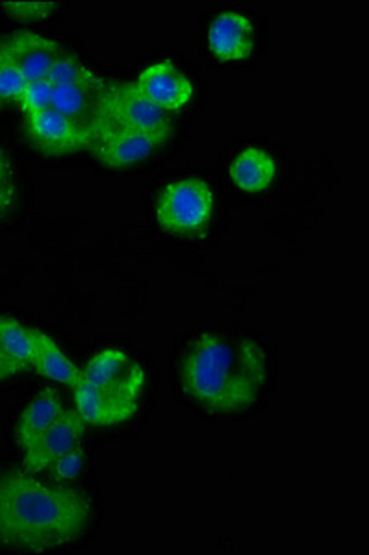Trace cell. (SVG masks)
I'll list each match as a JSON object with an SVG mask.
<instances>
[{
    "instance_id": "7402d4cb",
    "label": "cell",
    "mask_w": 369,
    "mask_h": 555,
    "mask_svg": "<svg viewBox=\"0 0 369 555\" xmlns=\"http://www.w3.org/2000/svg\"><path fill=\"white\" fill-rule=\"evenodd\" d=\"M82 465L84 454L80 447H78V449L71 450L67 454L62 455V457L52 465V476H54L56 480H73V478L82 470Z\"/></svg>"
},
{
    "instance_id": "2e32d148",
    "label": "cell",
    "mask_w": 369,
    "mask_h": 555,
    "mask_svg": "<svg viewBox=\"0 0 369 555\" xmlns=\"http://www.w3.org/2000/svg\"><path fill=\"white\" fill-rule=\"evenodd\" d=\"M46 80L56 86H84V88L104 89L106 83L101 80L93 70L88 69L82 62L71 54L60 52L51 69L47 73Z\"/></svg>"
},
{
    "instance_id": "4fadbf2b",
    "label": "cell",
    "mask_w": 369,
    "mask_h": 555,
    "mask_svg": "<svg viewBox=\"0 0 369 555\" xmlns=\"http://www.w3.org/2000/svg\"><path fill=\"white\" fill-rule=\"evenodd\" d=\"M230 180L247 193H260L273 182L277 165L268 152L249 146L230 164Z\"/></svg>"
},
{
    "instance_id": "52a82bcc",
    "label": "cell",
    "mask_w": 369,
    "mask_h": 555,
    "mask_svg": "<svg viewBox=\"0 0 369 555\" xmlns=\"http://www.w3.org/2000/svg\"><path fill=\"white\" fill-rule=\"evenodd\" d=\"M90 132V146L96 158L112 169L140 164L160 146L143 133L128 132L99 120H91Z\"/></svg>"
},
{
    "instance_id": "e0dca14e",
    "label": "cell",
    "mask_w": 369,
    "mask_h": 555,
    "mask_svg": "<svg viewBox=\"0 0 369 555\" xmlns=\"http://www.w3.org/2000/svg\"><path fill=\"white\" fill-rule=\"evenodd\" d=\"M36 332L28 330L10 317H0V347L4 348L23 369L36 356Z\"/></svg>"
},
{
    "instance_id": "5bb4252c",
    "label": "cell",
    "mask_w": 369,
    "mask_h": 555,
    "mask_svg": "<svg viewBox=\"0 0 369 555\" xmlns=\"http://www.w3.org/2000/svg\"><path fill=\"white\" fill-rule=\"evenodd\" d=\"M36 356L33 365L39 374L46 378L54 379L60 384L77 387L82 376V371L71 363L69 358L62 352V348L52 341L51 337L41 332H36Z\"/></svg>"
},
{
    "instance_id": "44dd1931",
    "label": "cell",
    "mask_w": 369,
    "mask_h": 555,
    "mask_svg": "<svg viewBox=\"0 0 369 555\" xmlns=\"http://www.w3.org/2000/svg\"><path fill=\"white\" fill-rule=\"evenodd\" d=\"M17 203V183L12 164L4 152L0 151V217L10 211Z\"/></svg>"
},
{
    "instance_id": "30bf717a",
    "label": "cell",
    "mask_w": 369,
    "mask_h": 555,
    "mask_svg": "<svg viewBox=\"0 0 369 555\" xmlns=\"http://www.w3.org/2000/svg\"><path fill=\"white\" fill-rule=\"evenodd\" d=\"M0 51L10 57V62L25 76L26 82L43 80L62 52L52 39L30 33L15 34L2 41Z\"/></svg>"
},
{
    "instance_id": "ba28073f",
    "label": "cell",
    "mask_w": 369,
    "mask_h": 555,
    "mask_svg": "<svg viewBox=\"0 0 369 555\" xmlns=\"http://www.w3.org/2000/svg\"><path fill=\"white\" fill-rule=\"evenodd\" d=\"M84 418L78 413L65 411L47 434L39 437L30 449L25 450V468L30 473H43L62 455L78 449L84 437Z\"/></svg>"
},
{
    "instance_id": "d6986e66",
    "label": "cell",
    "mask_w": 369,
    "mask_h": 555,
    "mask_svg": "<svg viewBox=\"0 0 369 555\" xmlns=\"http://www.w3.org/2000/svg\"><path fill=\"white\" fill-rule=\"evenodd\" d=\"M52 91L54 86L43 80L38 82H28L20 96V104L26 115L39 114L51 107Z\"/></svg>"
},
{
    "instance_id": "5b68a950",
    "label": "cell",
    "mask_w": 369,
    "mask_h": 555,
    "mask_svg": "<svg viewBox=\"0 0 369 555\" xmlns=\"http://www.w3.org/2000/svg\"><path fill=\"white\" fill-rule=\"evenodd\" d=\"M214 195L211 185L186 178L167 185L156 204V219L160 227L171 234H191L203 228L211 219Z\"/></svg>"
},
{
    "instance_id": "9c48e42d",
    "label": "cell",
    "mask_w": 369,
    "mask_h": 555,
    "mask_svg": "<svg viewBox=\"0 0 369 555\" xmlns=\"http://www.w3.org/2000/svg\"><path fill=\"white\" fill-rule=\"evenodd\" d=\"M136 86L164 112H177L193 99V83L177 65L164 60L141 70Z\"/></svg>"
},
{
    "instance_id": "7c38bea8",
    "label": "cell",
    "mask_w": 369,
    "mask_h": 555,
    "mask_svg": "<svg viewBox=\"0 0 369 555\" xmlns=\"http://www.w3.org/2000/svg\"><path fill=\"white\" fill-rule=\"evenodd\" d=\"M64 404L54 389L38 392L30 404L21 413L17 423V439L23 450L30 449L39 437L47 434L64 415Z\"/></svg>"
},
{
    "instance_id": "9a60e30c",
    "label": "cell",
    "mask_w": 369,
    "mask_h": 555,
    "mask_svg": "<svg viewBox=\"0 0 369 555\" xmlns=\"http://www.w3.org/2000/svg\"><path fill=\"white\" fill-rule=\"evenodd\" d=\"M102 89L84 88V86H56L52 91L51 107L58 114L84 125L86 115L96 114L97 101ZM88 127V125H86Z\"/></svg>"
},
{
    "instance_id": "8992f818",
    "label": "cell",
    "mask_w": 369,
    "mask_h": 555,
    "mask_svg": "<svg viewBox=\"0 0 369 555\" xmlns=\"http://www.w3.org/2000/svg\"><path fill=\"white\" fill-rule=\"evenodd\" d=\"M28 133L34 146L46 156H67L90 146V127L58 114L52 107L28 115Z\"/></svg>"
},
{
    "instance_id": "ffe728a7",
    "label": "cell",
    "mask_w": 369,
    "mask_h": 555,
    "mask_svg": "<svg viewBox=\"0 0 369 555\" xmlns=\"http://www.w3.org/2000/svg\"><path fill=\"white\" fill-rule=\"evenodd\" d=\"M10 15L17 20H43L49 17L56 10V2H46V0H15V2H0Z\"/></svg>"
},
{
    "instance_id": "3957f363",
    "label": "cell",
    "mask_w": 369,
    "mask_h": 555,
    "mask_svg": "<svg viewBox=\"0 0 369 555\" xmlns=\"http://www.w3.org/2000/svg\"><path fill=\"white\" fill-rule=\"evenodd\" d=\"M145 373L140 363L119 348L96 353L77 387V410L84 423L114 426L136 415Z\"/></svg>"
},
{
    "instance_id": "277c9868",
    "label": "cell",
    "mask_w": 369,
    "mask_h": 555,
    "mask_svg": "<svg viewBox=\"0 0 369 555\" xmlns=\"http://www.w3.org/2000/svg\"><path fill=\"white\" fill-rule=\"evenodd\" d=\"M93 120L128 132L143 133L158 145H164L171 133V119L167 112L147 99L136 83L102 89Z\"/></svg>"
},
{
    "instance_id": "8fae6325",
    "label": "cell",
    "mask_w": 369,
    "mask_h": 555,
    "mask_svg": "<svg viewBox=\"0 0 369 555\" xmlns=\"http://www.w3.org/2000/svg\"><path fill=\"white\" fill-rule=\"evenodd\" d=\"M211 51L224 62H238L255 49V28L242 13L225 12L217 15L208 30Z\"/></svg>"
},
{
    "instance_id": "6da1fadb",
    "label": "cell",
    "mask_w": 369,
    "mask_h": 555,
    "mask_svg": "<svg viewBox=\"0 0 369 555\" xmlns=\"http://www.w3.org/2000/svg\"><path fill=\"white\" fill-rule=\"evenodd\" d=\"M90 518L84 492L0 468V544L25 552L62 548L82 535Z\"/></svg>"
},
{
    "instance_id": "603a6c76",
    "label": "cell",
    "mask_w": 369,
    "mask_h": 555,
    "mask_svg": "<svg viewBox=\"0 0 369 555\" xmlns=\"http://www.w3.org/2000/svg\"><path fill=\"white\" fill-rule=\"evenodd\" d=\"M21 369L23 366L13 360L12 356L4 348L0 347V379L10 378L13 374L20 373Z\"/></svg>"
},
{
    "instance_id": "7a4b0ae2",
    "label": "cell",
    "mask_w": 369,
    "mask_h": 555,
    "mask_svg": "<svg viewBox=\"0 0 369 555\" xmlns=\"http://www.w3.org/2000/svg\"><path fill=\"white\" fill-rule=\"evenodd\" d=\"M264 376V353L256 343L230 341L219 334L201 335L186 353L182 371L186 392L217 413L253 404Z\"/></svg>"
},
{
    "instance_id": "ac0fdd59",
    "label": "cell",
    "mask_w": 369,
    "mask_h": 555,
    "mask_svg": "<svg viewBox=\"0 0 369 555\" xmlns=\"http://www.w3.org/2000/svg\"><path fill=\"white\" fill-rule=\"evenodd\" d=\"M25 76L10 62V57L0 51V104L20 101L23 89L26 88Z\"/></svg>"
}]
</instances>
